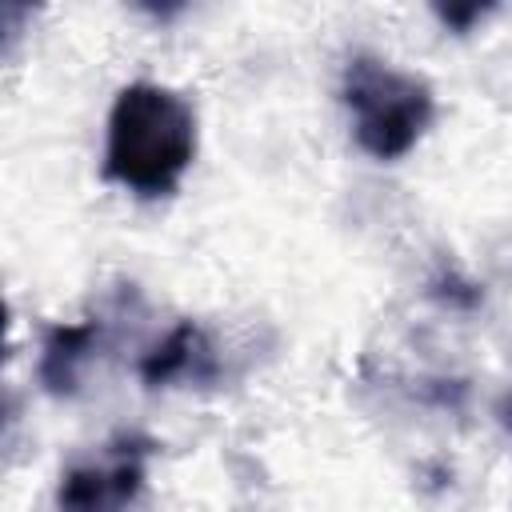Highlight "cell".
<instances>
[{"label": "cell", "mask_w": 512, "mask_h": 512, "mask_svg": "<svg viewBox=\"0 0 512 512\" xmlns=\"http://www.w3.org/2000/svg\"><path fill=\"white\" fill-rule=\"evenodd\" d=\"M196 160L192 104L156 80H132L116 92L104 128V180L132 196H172Z\"/></svg>", "instance_id": "6da1fadb"}, {"label": "cell", "mask_w": 512, "mask_h": 512, "mask_svg": "<svg viewBox=\"0 0 512 512\" xmlns=\"http://www.w3.org/2000/svg\"><path fill=\"white\" fill-rule=\"evenodd\" d=\"M340 100L352 116V136L372 160L408 156L436 116L432 84L384 56L356 52L340 76Z\"/></svg>", "instance_id": "7a4b0ae2"}, {"label": "cell", "mask_w": 512, "mask_h": 512, "mask_svg": "<svg viewBox=\"0 0 512 512\" xmlns=\"http://www.w3.org/2000/svg\"><path fill=\"white\" fill-rule=\"evenodd\" d=\"M148 444L124 436L104 448L100 460H80L64 468L56 484V512H124L148 476Z\"/></svg>", "instance_id": "3957f363"}, {"label": "cell", "mask_w": 512, "mask_h": 512, "mask_svg": "<svg viewBox=\"0 0 512 512\" xmlns=\"http://www.w3.org/2000/svg\"><path fill=\"white\" fill-rule=\"evenodd\" d=\"M136 372L148 388H176V384L204 388L220 376V356L212 336L196 320H180L140 356Z\"/></svg>", "instance_id": "277c9868"}, {"label": "cell", "mask_w": 512, "mask_h": 512, "mask_svg": "<svg viewBox=\"0 0 512 512\" xmlns=\"http://www.w3.org/2000/svg\"><path fill=\"white\" fill-rule=\"evenodd\" d=\"M100 344H104V320H96V316L72 320V324H52L40 340V360H36V376H40L44 392L76 396Z\"/></svg>", "instance_id": "5b68a950"}, {"label": "cell", "mask_w": 512, "mask_h": 512, "mask_svg": "<svg viewBox=\"0 0 512 512\" xmlns=\"http://www.w3.org/2000/svg\"><path fill=\"white\" fill-rule=\"evenodd\" d=\"M488 12H492V4H436V8H432V16H436L448 32H456V36L472 32Z\"/></svg>", "instance_id": "8992f818"}, {"label": "cell", "mask_w": 512, "mask_h": 512, "mask_svg": "<svg viewBox=\"0 0 512 512\" xmlns=\"http://www.w3.org/2000/svg\"><path fill=\"white\" fill-rule=\"evenodd\" d=\"M496 420H500V428L508 432V440H512V388L496 400Z\"/></svg>", "instance_id": "52a82bcc"}]
</instances>
